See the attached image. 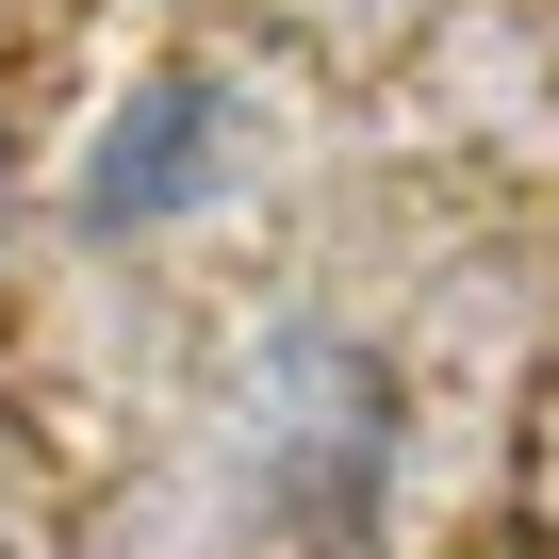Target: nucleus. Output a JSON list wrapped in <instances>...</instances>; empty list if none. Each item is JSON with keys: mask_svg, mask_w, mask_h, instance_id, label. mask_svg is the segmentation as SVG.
<instances>
[{"mask_svg": "<svg viewBox=\"0 0 559 559\" xmlns=\"http://www.w3.org/2000/svg\"><path fill=\"white\" fill-rule=\"evenodd\" d=\"M181 198H214V83L116 99V132H99V165H83V230H148V214H181Z\"/></svg>", "mask_w": 559, "mask_h": 559, "instance_id": "obj_1", "label": "nucleus"}]
</instances>
